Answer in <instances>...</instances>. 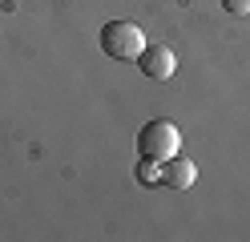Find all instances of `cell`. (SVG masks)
<instances>
[{
  "label": "cell",
  "mask_w": 250,
  "mask_h": 242,
  "mask_svg": "<svg viewBox=\"0 0 250 242\" xmlns=\"http://www.w3.org/2000/svg\"><path fill=\"white\" fill-rule=\"evenodd\" d=\"M178 145H182V133H178V125L174 121H166V117H153L142 125V133H137V154L149 157V161H166V157H174L178 154Z\"/></svg>",
  "instance_id": "cell-1"
},
{
  "label": "cell",
  "mask_w": 250,
  "mask_h": 242,
  "mask_svg": "<svg viewBox=\"0 0 250 242\" xmlns=\"http://www.w3.org/2000/svg\"><path fill=\"white\" fill-rule=\"evenodd\" d=\"M101 48L113 61H137V53L146 48V32L133 21H109L101 28Z\"/></svg>",
  "instance_id": "cell-2"
},
{
  "label": "cell",
  "mask_w": 250,
  "mask_h": 242,
  "mask_svg": "<svg viewBox=\"0 0 250 242\" xmlns=\"http://www.w3.org/2000/svg\"><path fill=\"white\" fill-rule=\"evenodd\" d=\"M137 65H142V73L153 77V81H169L178 73V57H174V48L162 44V41H146V48L137 53Z\"/></svg>",
  "instance_id": "cell-3"
},
{
  "label": "cell",
  "mask_w": 250,
  "mask_h": 242,
  "mask_svg": "<svg viewBox=\"0 0 250 242\" xmlns=\"http://www.w3.org/2000/svg\"><path fill=\"white\" fill-rule=\"evenodd\" d=\"M194 177H198V166H194L190 157H178V154H174V157L162 161V182H166L169 190H190Z\"/></svg>",
  "instance_id": "cell-4"
},
{
  "label": "cell",
  "mask_w": 250,
  "mask_h": 242,
  "mask_svg": "<svg viewBox=\"0 0 250 242\" xmlns=\"http://www.w3.org/2000/svg\"><path fill=\"white\" fill-rule=\"evenodd\" d=\"M137 177H142L146 186L162 182V161H149V157H142V166H137Z\"/></svg>",
  "instance_id": "cell-5"
},
{
  "label": "cell",
  "mask_w": 250,
  "mask_h": 242,
  "mask_svg": "<svg viewBox=\"0 0 250 242\" xmlns=\"http://www.w3.org/2000/svg\"><path fill=\"white\" fill-rule=\"evenodd\" d=\"M222 8L234 16H250V0H222Z\"/></svg>",
  "instance_id": "cell-6"
}]
</instances>
